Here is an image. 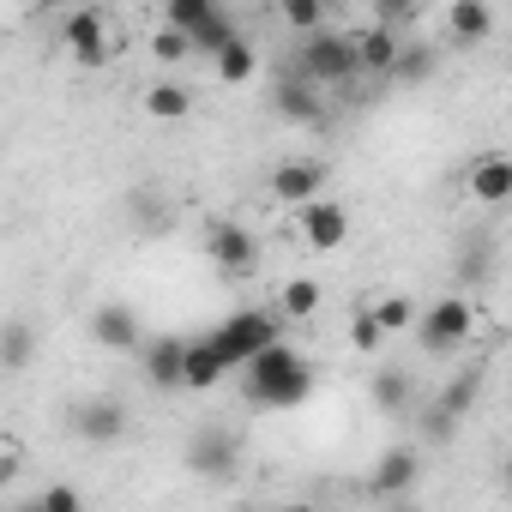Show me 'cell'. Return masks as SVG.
<instances>
[{
	"label": "cell",
	"instance_id": "obj_14",
	"mask_svg": "<svg viewBox=\"0 0 512 512\" xmlns=\"http://www.w3.org/2000/svg\"><path fill=\"white\" fill-rule=\"evenodd\" d=\"M416 482H422V452H416V446H386L380 464H374V476H368V494H374V500H398V494H410Z\"/></svg>",
	"mask_w": 512,
	"mask_h": 512
},
{
	"label": "cell",
	"instance_id": "obj_12",
	"mask_svg": "<svg viewBox=\"0 0 512 512\" xmlns=\"http://www.w3.org/2000/svg\"><path fill=\"white\" fill-rule=\"evenodd\" d=\"M296 217H302V241L314 247V253H338L344 241H350V211L338 205V199H308V205H296Z\"/></svg>",
	"mask_w": 512,
	"mask_h": 512
},
{
	"label": "cell",
	"instance_id": "obj_29",
	"mask_svg": "<svg viewBox=\"0 0 512 512\" xmlns=\"http://www.w3.org/2000/svg\"><path fill=\"white\" fill-rule=\"evenodd\" d=\"M223 7V0H163V25H175V31H193L199 19H211Z\"/></svg>",
	"mask_w": 512,
	"mask_h": 512
},
{
	"label": "cell",
	"instance_id": "obj_35",
	"mask_svg": "<svg viewBox=\"0 0 512 512\" xmlns=\"http://www.w3.org/2000/svg\"><path fill=\"white\" fill-rule=\"evenodd\" d=\"M31 13H55V7H67V0H25Z\"/></svg>",
	"mask_w": 512,
	"mask_h": 512
},
{
	"label": "cell",
	"instance_id": "obj_8",
	"mask_svg": "<svg viewBox=\"0 0 512 512\" xmlns=\"http://www.w3.org/2000/svg\"><path fill=\"white\" fill-rule=\"evenodd\" d=\"M187 470L205 476V482H229V476L241 470V446H235V434H229L223 422H205V428L187 440Z\"/></svg>",
	"mask_w": 512,
	"mask_h": 512
},
{
	"label": "cell",
	"instance_id": "obj_10",
	"mask_svg": "<svg viewBox=\"0 0 512 512\" xmlns=\"http://www.w3.org/2000/svg\"><path fill=\"white\" fill-rule=\"evenodd\" d=\"M181 356H187V338H175V332L139 338V350H133V362H139L151 392H181Z\"/></svg>",
	"mask_w": 512,
	"mask_h": 512
},
{
	"label": "cell",
	"instance_id": "obj_31",
	"mask_svg": "<svg viewBox=\"0 0 512 512\" xmlns=\"http://www.w3.org/2000/svg\"><path fill=\"white\" fill-rule=\"evenodd\" d=\"M151 55H157V67H181L193 55V43H187V31L163 25V31H151Z\"/></svg>",
	"mask_w": 512,
	"mask_h": 512
},
{
	"label": "cell",
	"instance_id": "obj_1",
	"mask_svg": "<svg viewBox=\"0 0 512 512\" xmlns=\"http://www.w3.org/2000/svg\"><path fill=\"white\" fill-rule=\"evenodd\" d=\"M241 398L253 404V410H302L308 398H314V362L302 356V350H290L284 338L278 344H266L260 356H247L241 368Z\"/></svg>",
	"mask_w": 512,
	"mask_h": 512
},
{
	"label": "cell",
	"instance_id": "obj_2",
	"mask_svg": "<svg viewBox=\"0 0 512 512\" xmlns=\"http://www.w3.org/2000/svg\"><path fill=\"white\" fill-rule=\"evenodd\" d=\"M410 332H416L422 356L452 362V356H464L470 338H476V302H470V296H440V302H428V308L410 320Z\"/></svg>",
	"mask_w": 512,
	"mask_h": 512
},
{
	"label": "cell",
	"instance_id": "obj_7",
	"mask_svg": "<svg viewBox=\"0 0 512 512\" xmlns=\"http://www.w3.org/2000/svg\"><path fill=\"white\" fill-rule=\"evenodd\" d=\"M67 428H73V440H85V446H121L127 428H133V416H127L121 398H79V404L67 410Z\"/></svg>",
	"mask_w": 512,
	"mask_h": 512
},
{
	"label": "cell",
	"instance_id": "obj_4",
	"mask_svg": "<svg viewBox=\"0 0 512 512\" xmlns=\"http://www.w3.org/2000/svg\"><path fill=\"white\" fill-rule=\"evenodd\" d=\"M284 338V314L278 308H235L217 332H211V344H217V356L229 362V374L247 362V356H260L266 344H278Z\"/></svg>",
	"mask_w": 512,
	"mask_h": 512
},
{
	"label": "cell",
	"instance_id": "obj_20",
	"mask_svg": "<svg viewBox=\"0 0 512 512\" xmlns=\"http://www.w3.org/2000/svg\"><path fill=\"white\" fill-rule=\"evenodd\" d=\"M368 392H374V404H380L386 416H410V410H416V368L386 362V368H374Z\"/></svg>",
	"mask_w": 512,
	"mask_h": 512
},
{
	"label": "cell",
	"instance_id": "obj_15",
	"mask_svg": "<svg viewBox=\"0 0 512 512\" xmlns=\"http://www.w3.org/2000/svg\"><path fill=\"white\" fill-rule=\"evenodd\" d=\"M91 338H97L103 350H115V356H133L139 338H145V326H139V314H133L127 302H97V308H91Z\"/></svg>",
	"mask_w": 512,
	"mask_h": 512
},
{
	"label": "cell",
	"instance_id": "obj_19",
	"mask_svg": "<svg viewBox=\"0 0 512 512\" xmlns=\"http://www.w3.org/2000/svg\"><path fill=\"white\" fill-rule=\"evenodd\" d=\"M464 187H470V199H482V205H506V199H512V157H506V151L476 157L470 175H464Z\"/></svg>",
	"mask_w": 512,
	"mask_h": 512
},
{
	"label": "cell",
	"instance_id": "obj_16",
	"mask_svg": "<svg viewBox=\"0 0 512 512\" xmlns=\"http://www.w3.org/2000/svg\"><path fill=\"white\" fill-rule=\"evenodd\" d=\"M494 37V7L488 0H452L446 7V43L452 49H482Z\"/></svg>",
	"mask_w": 512,
	"mask_h": 512
},
{
	"label": "cell",
	"instance_id": "obj_25",
	"mask_svg": "<svg viewBox=\"0 0 512 512\" xmlns=\"http://www.w3.org/2000/svg\"><path fill=\"white\" fill-rule=\"evenodd\" d=\"M211 67H217V79H223V85H247L253 73H260V55H253V43L235 31V37L211 55Z\"/></svg>",
	"mask_w": 512,
	"mask_h": 512
},
{
	"label": "cell",
	"instance_id": "obj_5",
	"mask_svg": "<svg viewBox=\"0 0 512 512\" xmlns=\"http://www.w3.org/2000/svg\"><path fill=\"white\" fill-rule=\"evenodd\" d=\"M205 260L223 278H253L260 272V241H253V229L235 223V217H211L205 223Z\"/></svg>",
	"mask_w": 512,
	"mask_h": 512
},
{
	"label": "cell",
	"instance_id": "obj_23",
	"mask_svg": "<svg viewBox=\"0 0 512 512\" xmlns=\"http://www.w3.org/2000/svg\"><path fill=\"white\" fill-rule=\"evenodd\" d=\"M434 67H440V49L434 43H398V61L386 67V79L392 85H428Z\"/></svg>",
	"mask_w": 512,
	"mask_h": 512
},
{
	"label": "cell",
	"instance_id": "obj_3",
	"mask_svg": "<svg viewBox=\"0 0 512 512\" xmlns=\"http://www.w3.org/2000/svg\"><path fill=\"white\" fill-rule=\"evenodd\" d=\"M308 85H320V91H344V85H356L362 79V67H356V37H344V31H308L302 37V49H296V61H290Z\"/></svg>",
	"mask_w": 512,
	"mask_h": 512
},
{
	"label": "cell",
	"instance_id": "obj_18",
	"mask_svg": "<svg viewBox=\"0 0 512 512\" xmlns=\"http://www.w3.org/2000/svg\"><path fill=\"white\" fill-rule=\"evenodd\" d=\"M229 380V362L217 356L211 338H187V356H181V392H217Z\"/></svg>",
	"mask_w": 512,
	"mask_h": 512
},
{
	"label": "cell",
	"instance_id": "obj_22",
	"mask_svg": "<svg viewBox=\"0 0 512 512\" xmlns=\"http://www.w3.org/2000/svg\"><path fill=\"white\" fill-rule=\"evenodd\" d=\"M37 362V326L31 320H7L0 326V374H25Z\"/></svg>",
	"mask_w": 512,
	"mask_h": 512
},
{
	"label": "cell",
	"instance_id": "obj_13",
	"mask_svg": "<svg viewBox=\"0 0 512 512\" xmlns=\"http://www.w3.org/2000/svg\"><path fill=\"white\" fill-rule=\"evenodd\" d=\"M266 187H272V199L278 205H308V199H320L326 193V163H314V157H290V163H278L272 175H266Z\"/></svg>",
	"mask_w": 512,
	"mask_h": 512
},
{
	"label": "cell",
	"instance_id": "obj_33",
	"mask_svg": "<svg viewBox=\"0 0 512 512\" xmlns=\"http://www.w3.org/2000/svg\"><path fill=\"white\" fill-rule=\"evenodd\" d=\"M416 7H422V0H374V25H392V31H404V25L416 19Z\"/></svg>",
	"mask_w": 512,
	"mask_h": 512
},
{
	"label": "cell",
	"instance_id": "obj_21",
	"mask_svg": "<svg viewBox=\"0 0 512 512\" xmlns=\"http://www.w3.org/2000/svg\"><path fill=\"white\" fill-rule=\"evenodd\" d=\"M398 31L392 25H368V31H356V67H362V79H386V67L398 61Z\"/></svg>",
	"mask_w": 512,
	"mask_h": 512
},
{
	"label": "cell",
	"instance_id": "obj_6",
	"mask_svg": "<svg viewBox=\"0 0 512 512\" xmlns=\"http://www.w3.org/2000/svg\"><path fill=\"white\" fill-rule=\"evenodd\" d=\"M482 380H488L482 368H458V374L446 380V392L428 404V416H422V434H428L434 446H446V440H452V428H458V422L476 410V398H482Z\"/></svg>",
	"mask_w": 512,
	"mask_h": 512
},
{
	"label": "cell",
	"instance_id": "obj_17",
	"mask_svg": "<svg viewBox=\"0 0 512 512\" xmlns=\"http://www.w3.org/2000/svg\"><path fill=\"white\" fill-rule=\"evenodd\" d=\"M127 223H133L139 235H163V229L175 223V199H169L157 181H139V187H127Z\"/></svg>",
	"mask_w": 512,
	"mask_h": 512
},
{
	"label": "cell",
	"instance_id": "obj_28",
	"mask_svg": "<svg viewBox=\"0 0 512 512\" xmlns=\"http://www.w3.org/2000/svg\"><path fill=\"white\" fill-rule=\"evenodd\" d=\"M368 314H374V326L392 338V332H410V320H416V302H410V296H380V302H368Z\"/></svg>",
	"mask_w": 512,
	"mask_h": 512
},
{
	"label": "cell",
	"instance_id": "obj_32",
	"mask_svg": "<svg viewBox=\"0 0 512 512\" xmlns=\"http://www.w3.org/2000/svg\"><path fill=\"white\" fill-rule=\"evenodd\" d=\"M31 506H37V512H79V506H85V494H79V488H67V482H55V488H43Z\"/></svg>",
	"mask_w": 512,
	"mask_h": 512
},
{
	"label": "cell",
	"instance_id": "obj_27",
	"mask_svg": "<svg viewBox=\"0 0 512 512\" xmlns=\"http://www.w3.org/2000/svg\"><path fill=\"white\" fill-rule=\"evenodd\" d=\"M229 37H235V19H229L223 7H217L211 19H199V25L187 31V43H193V55H217V49H223Z\"/></svg>",
	"mask_w": 512,
	"mask_h": 512
},
{
	"label": "cell",
	"instance_id": "obj_11",
	"mask_svg": "<svg viewBox=\"0 0 512 512\" xmlns=\"http://www.w3.org/2000/svg\"><path fill=\"white\" fill-rule=\"evenodd\" d=\"M67 55L85 67V73H97V67H109V19L97 13V7H79V13H67Z\"/></svg>",
	"mask_w": 512,
	"mask_h": 512
},
{
	"label": "cell",
	"instance_id": "obj_9",
	"mask_svg": "<svg viewBox=\"0 0 512 512\" xmlns=\"http://www.w3.org/2000/svg\"><path fill=\"white\" fill-rule=\"evenodd\" d=\"M272 109H278L284 121H302V127H326V121H332L326 91H320V85H308L296 67H284V73L272 79Z\"/></svg>",
	"mask_w": 512,
	"mask_h": 512
},
{
	"label": "cell",
	"instance_id": "obj_26",
	"mask_svg": "<svg viewBox=\"0 0 512 512\" xmlns=\"http://www.w3.org/2000/svg\"><path fill=\"white\" fill-rule=\"evenodd\" d=\"M278 314L284 320H314L320 314V278H290L278 290Z\"/></svg>",
	"mask_w": 512,
	"mask_h": 512
},
{
	"label": "cell",
	"instance_id": "obj_30",
	"mask_svg": "<svg viewBox=\"0 0 512 512\" xmlns=\"http://www.w3.org/2000/svg\"><path fill=\"white\" fill-rule=\"evenodd\" d=\"M278 13H284V25H290V31H302V37H308V31H320V25H326V0H278Z\"/></svg>",
	"mask_w": 512,
	"mask_h": 512
},
{
	"label": "cell",
	"instance_id": "obj_34",
	"mask_svg": "<svg viewBox=\"0 0 512 512\" xmlns=\"http://www.w3.org/2000/svg\"><path fill=\"white\" fill-rule=\"evenodd\" d=\"M350 344H356V350H362V356H374V350H380V344H386V332H380V326H374V314H368V308H362V314H356V320H350Z\"/></svg>",
	"mask_w": 512,
	"mask_h": 512
},
{
	"label": "cell",
	"instance_id": "obj_24",
	"mask_svg": "<svg viewBox=\"0 0 512 512\" xmlns=\"http://www.w3.org/2000/svg\"><path fill=\"white\" fill-rule=\"evenodd\" d=\"M145 115H151V121H163V127H175V121H187V115H193V91H187L181 79H157V85L145 91Z\"/></svg>",
	"mask_w": 512,
	"mask_h": 512
}]
</instances>
